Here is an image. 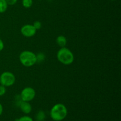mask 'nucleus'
<instances>
[{"mask_svg": "<svg viewBox=\"0 0 121 121\" xmlns=\"http://www.w3.org/2000/svg\"><path fill=\"white\" fill-rule=\"evenodd\" d=\"M50 115L53 121H62L67 117V109L64 104H56L51 109Z\"/></svg>", "mask_w": 121, "mask_h": 121, "instance_id": "obj_1", "label": "nucleus"}, {"mask_svg": "<svg viewBox=\"0 0 121 121\" xmlns=\"http://www.w3.org/2000/svg\"><path fill=\"white\" fill-rule=\"evenodd\" d=\"M58 61L64 65H70L74 60V56L72 51L66 47H61L57 53Z\"/></svg>", "mask_w": 121, "mask_h": 121, "instance_id": "obj_2", "label": "nucleus"}, {"mask_svg": "<svg viewBox=\"0 0 121 121\" xmlns=\"http://www.w3.org/2000/svg\"><path fill=\"white\" fill-rule=\"evenodd\" d=\"M19 60L25 67H32L37 63L36 54L31 51L24 50L20 53Z\"/></svg>", "mask_w": 121, "mask_h": 121, "instance_id": "obj_3", "label": "nucleus"}, {"mask_svg": "<svg viewBox=\"0 0 121 121\" xmlns=\"http://www.w3.org/2000/svg\"><path fill=\"white\" fill-rule=\"evenodd\" d=\"M15 82V76L12 72H4L0 75V83L5 87H10Z\"/></svg>", "mask_w": 121, "mask_h": 121, "instance_id": "obj_4", "label": "nucleus"}, {"mask_svg": "<svg viewBox=\"0 0 121 121\" xmlns=\"http://www.w3.org/2000/svg\"><path fill=\"white\" fill-rule=\"evenodd\" d=\"M20 95L22 101L30 102L35 98L36 92L33 87H26L22 90Z\"/></svg>", "mask_w": 121, "mask_h": 121, "instance_id": "obj_5", "label": "nucleus"}, {"mask_svg": "<svg viewBox=\"0 0 121 121\" xmlns=\"http://www.w3.org/2000/svg\"><path fill=\"white\" fill-rule=\"evenodd\" d=\"M21 34L25 37H32L36 34L37 30L31 24H26L22 26L20 30Z\"/></svg>", "mask_w": 121, "mask_h": 121, "instance_id": "obj_6", "label": "nucleus"}, {"mask_svg": "<svg viewBox=\"0 0 121 121\" xmlns=\"http://www.w3.org/2000/svg\"><path fill=\"white\" fill-rule=\"evenodd\" d=\"M19 108L20 110L24 114H29L32 111V106L28 102L22 101L19 105Z\"/></svg>", "mask_w": 121, "mask_h": 121, "instance_id": "obj_7", "label": "nucleus"}, {"mask_svg": "<svg viewBox=\"0 0 121 121\" xmlns=\"http://www.w3.org/2000/svg\"><path fill=\"white\" fill-rule=\"evenodd\" d=\"M56 43L60 48L64 47L67 44V39L64 35H60L57 37Z\"/></svg>", "mask_w": 121, "mask_h": 121, "instance_id": "obj_8", "label": "nucleus"}, {"mask_svg": "<svg viewBox=\"0 0 121 121\" xmlns=\"http://www.w3.org/2000/svg\"><path fill=\"white\" fill-rule=\"evenodd\" d=\"M46 118V113L43 110H40L37 112V113L35 115V119L37 121H44Z\"/></svg>", "mask_w": 121, "mask_h": 121, "instance_id": "obj_9", "label": "nucleus"}, {"mask_svg": "<svg viewBox=\"0 0 121 121\" xmlns=\"http://www.w3.org/2000/svg\"><path fill=\"white\" fill-rule=\"evenodd\" d=\"M8 4L5 0H0V13H4L8 8Z\"/></svg>", "mask_w": 121, "mask_h": 121, "instance_id": "obj_10", "label": "nucleus"}, {"mask_svg": "<svg viewBox=\"0 0 121 121\" xmlns=\"http://www.w3.org/2000/svg\"><path fill=\"white\" fill-rule=\"evenodd\" d=\"M33 0H22V4L24 8H29L33 5Z\"/></svg>", "mask_w": 121, "mask_h": 121, "instance_id": "obj_11", "label": "nucleus"}, {"mask_svg": "<svg viewBox=\"0 0 121 121\" xmlns=\"http://www.w3.org/2000/svg\"><path fill=\"white\" fill-rule=\"evenodd\" d=\"M37 63H41L44 61L46 59V55L43 53H39L36 55Z\"/></svg>", "mask_w": 121, "mask_h": 121, "instance_id": "obj_12", "label": "nucleus"}, {"mask_svg": "<svg viewBox=\"0 0 121 121\" xmlns=\"http://www.w3.org/2000/svg\"><path fill=\"white\" fill-rule=\"evenodd\" d=\"M15 121H34L33 118L31 117H29V116L25 115L22 116V117H20L19 118H17L15 119Z\"/></svg>", "mask_w": 121, "mask_h": 121, "instance_id": "obj_13", "label": "nucleus"}, {"mask_svg": "<svg viewBox=\"0 0 121 121\" xmlns=\"http://www.w3.org/2000/svg\"><path fill=\"white\" fill-rule=\"evenodd\" d=\"M33 26H34V27L35 28L36 30H40L41 28L42 24H41V22L40 21H35L34 22Z\"/></svg>", "mask_w": 121, "mask_h": 121, "instance_id": "obj_14", "label": "nucleus"}, {"mask_svg": "<svg viewBox=\"0 0 121 121\" xmlns=\"http://www.w3.org/2000/svg\"><path fill=\"white\" fill-rule=\"evenodd\" d=\"M7 92V89L3 85H0V96H2L4 95Z\"/></svg>", "mask_w": 121, "mask_h": 121, "instance_id": "obj_15", "label": "nucleus"}, {"mask_svg": "<svg viewBox=\"0 0 121 121\" xmlns=\"http://www.w3.org/2000/svg\"><path fill=\"white\" fill-rule=\"evenodd\" d=\"M8 5H14L17 2L18 0H5Z\"/></svg>", "mask_w": 121, "mask_h": 121, "instance_id": "obj_16", "label": "nucleus"}, {"mask_svg": "<svg viewBox=\"0 0 121 121\" xmlns=\"http://www.w3.org/2000/svg\"><path fill=\"white\" fill-rule=\"evenodd\" d=\"M4 48V44L3 41L0 39V52L2 51Z\"/></svg>", "mask_w": 121, "mask_h": 121, "instance_id": "obj_17", "label": "nucleus"}, {"mask_svg": "<svg viewBox=\"0 0 121 121\" xmlns=\"http://www.w3.org/2000/svg\"><path fill=\"white\" fill-rule=\"evenodd\" d=\"M2 113H3V106L2 104L0 103V116L2 114Z\"/></svg>", "mask_w": 121, "mask_h": 121, "instance_id": "obj_18", "label": "nucleus"}, {"mask_svg": "<svg viewBox=\"0 0 121 121\" xmlns=\"http://www.w3.org/2000/svg\"><path fill=\"white\" fill-rule=\"evenodd\" d=\"M111 1H116V0H111Z\"/></svg>", "mask_w": 121, "mask_h": 121, "instance_id": "obj_19", "label": "nucleus"}, {"mask_svg": "<svg viewBox=\"0 0 121 121\" xmlns=\"http://www.w3.org/2000/svg\"><path fill=\"white\" fill-rule=\"evenodd\" d=\"M35 121H37V120H36Z\"/></svg>", "mask_w": 121, "mask_h": 121, "instance_id": "obj_20", "label": "nucleus"}, {"mask_svg": "<svg viewBox=\"0 0 121 121\" xmlns=\"http://www.w3.org/2000/svg\"><path fill=\"white\" fill-rule=\"evenodd\" d=\"M39 1H41V0H39Z\"/></svg>", "mask_w": 121, "mask_h": 121, "instance_id": "obj_21", "label": "nucleus"}]
</instances>
